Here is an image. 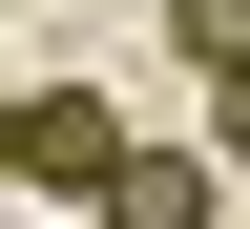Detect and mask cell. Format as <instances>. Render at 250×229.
<instances>
[{
	"instance_id": "obj_1",
	"label": "cell",
	"mask_w": 250,
	"mask_h": 229,
	"mask_svg": "<svg viewBox=\"0 0 250 229\" xmlns=\"http://www.w3.org/2000/svg\"><path fill=\"white\" fill-rule=\"evenodd\" d=\"M125 146H146V125H125L104 83H21V187H62V208H104V187H125Z\"/></svg>"
},
{
	"instance_id": "obj_5",
	"label": "cell",
	"mask_w": 250,
	"mask_h": 229,
	"mask_svg": "<svg viewBox=\"0 0 250 229\" xmlns=\"http://www.w3.org/2000/svg\"><path fill=\"white\" fill-rule=\"evenodd\" d=\"M0 208H21V104H0Z\"/></svg>"
},
{
	"instance_id": "obj_3",
	"label": "cell",
	"mask_w": 250,
	"mask_h": 229,
	"mask_svg": "<svg viewBox=\"0 0 250 229\" xmlns=\"http://www.w3.org/2000/svg\"><path fill=\"white\" fill-rule=\"evenodd\" d=\"M167 62L188 83H250V0H167Z\"/></svg>"
},
{
	"instance_id": "obj_4",
	"label": "cell",
	"mask_w": 250,
	"mask_h": 229,
	"mask_svg": "<svg viewBox=\"0 0 250 229\" xmlns=\"http://www.w3.org/2000/svg\"><path fill=\"white\" fill-rule=\"evenodd\" d=\"M208 167H250V83H208Z\"/></svg>"
},
{
	"instance_id": "obj_6",
	"label": "cell",
	"mask_w": 250,
	"mask_h": 229,
	"mask_svg": "<svg viewBox=\"0 0 250 229\" xmlns=\"http://www.w3.org/2000/svg\"><path fill=\"white\" fill-rule=\"evenodd\" d=\"M0 229H21V208H0Z\"/></svg>"
},
{
	"instance_id": "obj_2",
	"label": "cell",
	"mask_w": 250,
	"mask_h": 229,
	"mask_svg": "<svg viewBox=\"0 0 250 229\" xmlns=\"http://www.w3.org/2000/svg\"><path fill=\"white\" fill-rule=\"evenodd\" d=\"M208 187H229L208 146H125V187H104L83 229H208Z\"/></svg>"
}]
</instances>
